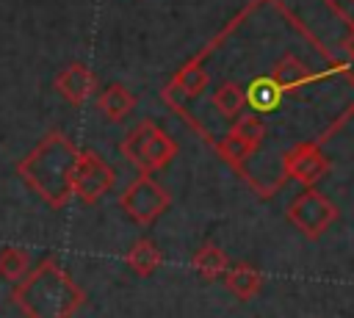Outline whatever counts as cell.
<instances>
[{"label":"cell","instance_id":"obj_1","mask_svg":"<svg viewBox=\"0 0 354 318\" xmlns=\"http://www.w3.org/2000/svg\"><path fill=\"white\" fill-rule=\"evenodd\" d=\"M77 155L80 149L69 135H64L61 130H50L25 158L17 160V174L47 207L61 210L75 196L72 177Z\"/></svg>","mask_w":354,"mask_h":318},{"label":"cell","instance_id":"obj_2","mask_svg":"<svg viewBox=\"0 0 354 318\" xmlns=\"http://www.w3.org/2000/svg\"><path fill=\"white\" fill-rule=\"evenodd\" d=\"M11 301L25 318H72L86 293L55 254H44L14 288Z\"/></svg>","mask_w":354,"mask_h":318},{"label":"cell","instance_id":"obj_3","mask_svg":"<svg viewBox=\"0 0 354 318\" xmlns=\"http://www.w3.org/2000/svg\"><path fill=\"white\" fill-rule=\"evenodd\" d=\"M127 163L138 169V174H155L163 171L177 158V141L160 130L152 119H141L119 144Z\"/></svg>","mask_w":354,"mask_h":318},{"label":"cell","instance_id":"obj_4","mask_svg":"<svg viewBox=\"0 0 354 318\" xmlns=\"http://www.w3.org/2000/svg\"><path fill=\"white\" fill-rule=\"evenodd\" d=\"M119 207L133 224L149 227L171 207V194L152 174H138L119 194Z\"/></svg>","mask_w":354,"mask_h":318},{"label":"cell","instance_id":"obj_5","mask_svg":"<svg viewBox=\"0 0 354 318\" xmlns=\"http://www.w3.org/2000/svg\"><path fill=\"white\" fill-rule=\"evenodd\" d=\"M285 216H288V221H290L304 238L315 241V238H321V235L335 224L337 207H335V202H332L329 196H324L321 191H315V188L310 185V188H304V191L288 205Z\"/></svg>","mask_w":354,"mask_h":318},{"label":"cell","instance_id":"obj_6","mask_svg":"<svg viewBox=\"0 0 354 318\" xmlns=\"http://www.w3.org/2000/svg\"><path fill=\"white\" fill-rule=\"evenodd\" d=\"M116 183V171L111 163H105L94 149H80L75 177H72V194L83 205H97Z\"/></svg>","mask_w":354,"mask_h":318},{"label":"cell","instance_id":"obj_7","mask_svg":"<svg viewBox=\"0 0 354 318\" xmlns=\"http://www.w3.org/2000/svg\"><path fill=\"white\" fill-rule=\"evenodd\" d=\"M326 171H329V158L315 141H299L282 152V174L288 180L301 183L304 188L315 185Z\"/></svg>","mask_w":354,"mask_h":318},{"label":"cell","instance_id":"obj_8","mask_svg":"<svg viewBox=\"0 0 354 318\" xmlns=\"http://www.w3.org/2000/svg\"><path fill=\"white\" fill-rule=\"evenodd\" d=\"M53 86H55V91H58L69 105L80 108V105H86L88 97L94 94L97 77H94V72H91L86 64L75 61V64L64 66V69L55 75V83H53Z\"/></svg>","mask_w":354,"mask_h":318},{"label":"cell","instance_id":"obj_9","mask_svg":"<svg viewBox=\"0 0 354 318\" xmlns=\"http://www.w3.org/2000/svg\"><path fill=\"white\" fill-rule=\"evenodd\" d=\"M271 80L277 83V88L282 91V94H296L299 88H304V86H310V83H315L318 80V75L313 72V66L301 58V55H296V53H285L274 66H271Z\"/></svg>","mask_w":354,"mask_h":318},{"label":"cell","instance_id":"obj_10","mask_svg":"<svg viewBox=\"0 0 354 318\" xmlns=\"http://www.w3.org/2000/svg\"><path fill=\"white\" fill-rule=\"evenodd\" d=\"M224 285H227V290L235 296V299H241V301H249V299H254L257 293H260V288H263V274H260V268H254L252 263H232L230 268H227V274H224Z\"/></svg>","mask_w":354,"mask_h":318},{"label":"cell","instance_id":"obj_11","mask_svg":"<svg viewBox=\"0 0 354 318\" xmlns=\"http://www.w3.org/2000/svg\"><path fill=\"white\" fill-rule=\"evenodd\" d=\"M97 108H100V113H102L108 122L119 124V122H124V119L133 113L136 97L127 91V86H122V83H108V86L100 91V97H97Z\"/></svg>","mask_w":354,"mask_h":318},{"label":"cell","instance_id":"obj_12","mask_svg":"<svg viewBox=\"0 0 354 318\" xmlns=\"http://www.w3.org/2000/svg\"><path fill=\"white\" fill-rule=\"evenodd\" d=\"M246 91V105L260 116V113H274L282 102V91L277 88V83L271 80V75H257L249 80V86L243 88Z\"/></svg>","mask_w":354,"mask_h":318},{"label":"cell","instance_id":"obj_13","mask_svg":"<svg viewBox=\"0 0 354 318\" xmlns=\"http://www.w3.org/2000/svg\"><path fill=\"white\" fill-rule=\"evenodd\" d=\"M124 263H127V268H130L136 277H152V274L163 265V252H160V246H158L152 238H138V241L130 246Z\"/></svg>","mask_w":354,"mask_h":318},{"label":"cell","instance_id":"obj_14","mask_svg":"<svg viewBox=\"0 0 354 318\" xmlns=\"http://www.w3.org/2000/svg\"><path fill=\"white\" fill-rule=\"evenodd\" d=\"M191 265L194 271L205 279V282H216V279H224L227 268H230V257L224 249H218L216 243H202L194 257H191Z\"/></svg>","mask_w":354,"mask_h":318},{"label":"cell","instance_id":"obj_15","mask_svg":"<svg viewBox=\"0 0 354 318\" xmlns=\"http://www.w3.org/2000/svg\"><path fill=\"white\" fill-rule=\"evenodd\" d=\"M213 108H216L224 119L235 122V119L243 113V108H246V91H243V86L235 83V80L218 83L216 91H213Z\"/></svg>","mask_w":354,"mask_h":318},{"label":"cell","instance_id":"obj_16","mask_svg":"<svg viewBox=\"0 0 354 318\" xmlns=\"http://www.w3.org/2000/svg\"><path fill=\"white\" fill-rule=\"evenodd\" d=\"M216 152H218V158L221 160H227L232 169H238L241 174H243V163L257 152L252 144H246L235 130H227V135L216 144Z\"/></svg>","mask_w":354,"mask_h":318},{"label":"cell","instance_id":"obj_17","mask_svg":"<svg viewBox=\"0 0 354 318\" xmlns=\"http://www.w3.org/2000/svg\"><path fill=\"white\" fill-rule=\"evenodd\" d=\"M33 268L30 263V252L19 249V246H3L0 249V277L11 285H17L28 271Z\"/></svg>","mask_w":354,"mask_h":318},{"label":"cell","instance_id":"obj_18","mask_svg":"<svg viewBox=\"0 0 354 318\" xmlns=\"http://www.w3.org/2000/svg\"><path fill=\"white\" fill-rule=\"evenodd\" d=\"M205 86H207V72H205L196 61L185 64V66L177 72V77H174V88H183L188 97L202 94V91H205Z\"/></svg>","mask_w":354,"mask_h":318},{"label":"cell","instance_id":"obj_19","mask_svg":"<svg viewBox=\"0 0 354 318\" xmlns=\"http://www.w3.org/2000/svg\"><path fill=\"white\" fill-rule=\"evenodd\" d=\"M230 130H235L246 144H252L254 149H260V144H263V138H266V124H263V119L257 116V113H241L235 122H232V127Z\"/></svg>","mask_w":354,"mask_h":318},{"label":"cell","instance_id":"obj_20","mask_svg":"<svg viewBox=\"0 0 354 318\" xmlns=\"http://www.w3.org/2000/svg\"><path fill=\"white\" fill-rule=\"evenodd\" d=\"M343 47H346L348 58L354 61V28H348V33H346V39H343Z\"/></svg>","mask_w":354,"mask_h":318}]
</instances>
